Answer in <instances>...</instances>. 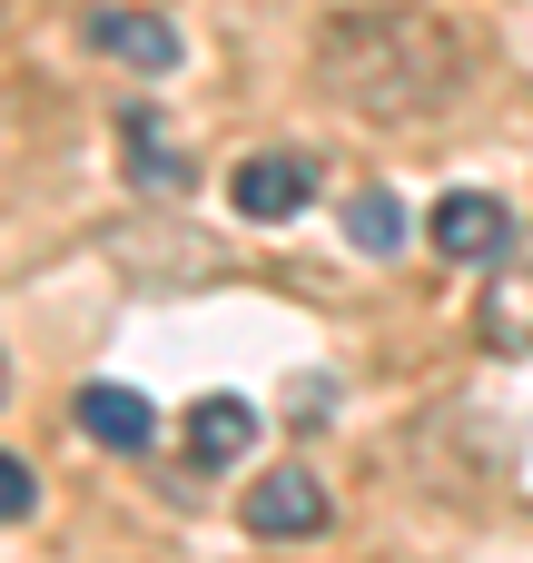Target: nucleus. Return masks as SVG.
I'll use <instances>...</instances> for the list:
<instances>
[{
	"label": "nucleus",
	"mask_w": 533,
	"mask_h": 563,
	"mask_svg": "<svg viewBox=\"0 0 533 563\" xmlns=\"http://www.w3.org/2000/svg\"><path fill=\"white\" fill-rule=\"evenodd\" d=\"M317 89L376 129H415L445 119L475 89V40L425 10V0H376V10H336L317 30Z\"/></svg>",
	"instance_id": "1"
},
{
	"label": "nucleus",
	"mask_w": 533,
	"mask_h": 563,
	"mask_svg": "<svg viewBox=\"0 0 533 563\" xmlns=\"http://www.w3.org/2000/svg\"><path fill=\"white\" fill-rule=\"evenodd\" d=\"M237 515H247V534H257V544H307V534H326V515H336V505H326V485H317V475L277 465V475H257V485H247V505H237Z\"/></svg>",
	"instance_id": "2"
},
{
	"label": "nucleus",
	"mask_w": 533,
	"mask_h": 563,
	"mask_svg": "<svg viewBox=\"0 0 533 563\" xmlns=\"http://www.w3.org/2000/svg\"><path fill=\"white\" fill-rule=\"evenodd\" d=\"M425 238H435L445 257H465V267H504V257H514V218H504V198H485V188H455V198H435Z\"/></svg>",
	"instance_id": "3"
},
{
	"label": "nucleus",
	"mask_w": 533,
	"mask_h": 563,
	"mask_svg": "<svg viewBox=\"0 0 533 563\" xmlns=\"http://www.w3.org/2000/svg\"><path fill=\"white\" fill-rule=\"evenodd\" d=\"M227 198H237V218H297L317 198V158L307 148H267V158H247L227 178Z\"/></svg>",
	"instance_id": "4"
},
{
	"label": "nucleus",
	"mask_w": 533,
	"mask_h": 563,
	"mask_svg": "<svg viewBox=\"0 0 533 563\" xmlns=\"http://www.w3.org/2000/svg\"><path fill=\"white\" fill-rule=\"evenodd\" d=\"M79 435L109 445V455H138V445L158 435V416H148L138 386H109V376H99V386H79Z\"/></svg>",
	"instance_id": "5"
},
{
	"label": "nucleus",
	"mask_w": 533,
	"mask_h": 563,
	"mask_svg": "<svg viewBox=\"0 0 533 563\" xmlns=\"http://www.w3.org/2000/svg\"><path fill=\"white\" fill-rule=\"evenodd\" d=\"M247 445H257V406H247V396H198V406H188V465H198V475L237 465Z\"/></svg>",
	"instance_id": "6"
},
{
	"label": "nucleus",
	"mask_w": 533,
	"mask_h": 563,
	"mask_svg": "<svg viewBox=\"0 0 533 563\" xmlns=\"http://www.w3.org/2000/svg\"><path fill=\"white\" fill-rule=\"evenodd\" d=\"M89 40H99L109 59L148 69V79H168V69H178V30H168V20H148V10H99V20H89Z\"/></svg>",
	"instance_id": "7"
},
{
	"label": "nucleus",
	"mask_w": 533,
	"mask_h": 563,
	"mask_svg": "<svg viewBox=\"0 0 533 563\" xmlns=\"http://www.w3.org/2000/svg\"><path fill=\"white\" fill-rule=\"evenodd\" d=\"M485 346L495 356H533V267H504L485 297Z\"/></svg>",
	"instance_id": "8"
},
{
	"label": "nucleus",
	"mask_w": 533,
	"mask_h": 563,
	"mask_svg": "<svg viewBox=\"0 0 533 563\" xmlns=\"http://www.w3.org/2000/svg\"><path fill=\"white\" fill-rule=\"evenodd\" d=\"M346 238H356L366 257H396V247H406V208H396L386 188H356V198H346Z\"/></svg>",
	"instance_id": "9"
},
{
	"label": "nucleus",
	"mask_w": 533,
	"mask_h": 563,
	"mask_svg": "<svg viewBox=\"0 0 533 563\" xmlns=\"http://www.w3.org/2000/svg\"><path fill=\"white\" fill-rule=\"evenodd\" d=\"M129 139H138V188H188V168L158 148V119L148 109H129Z\"/></svg>",
	"instance_id": "10"
},
{
	"label": "nucleus",
	"mask_w": 533,
	"mask_h": 563,
	"mask_svg": "<svg viewBox=\"0 0 533 563\" xmlns=\"http://www.w3.org/2000/svg\"><path fill=\"white\" fill-rule=\"evenodd\" d=\"M30 505H40V475L20 455H0V525H30Z\"/></svg>",
	"instance_id": "11"
},
{
	"label": "nucleus",
	"mask_w": 533,
	"mask_h": 563,
	"mask_svg": "<svg viewBox=\"0 0 533 563\" xmlns=\"http://www.w3.org/2000/svg\"><path fill=\"white\" fill-rule=\"evenodd\" d=\"M0 406H10V356H0Z\"/></svg>",
	"instance_id": "12"
}]
</instances>
